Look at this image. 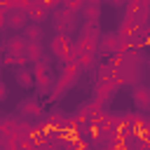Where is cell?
Returning a JSON list of instances; mask_svg holds the SVG:
<instances>
[{
    "instance_id": "1",
    "label": "cell",
    "mask_w": 150,
    "mask_h": 150,
    "mask_svg": "<svg viewBox=\"0 0 150 150\" xmlns=\"http://www.w3.org/2000/svg\"><path fill=\"white\" fill-rule=\"evenodd\" d=\"M80 73H82V68L77 66V63H68V66H63V70H61V75L56 77V82H54V87H52V94H49V98L52 101H56V98H61L75 82H77V77H80Z\"/></svg>"
},
{
    "instance_id": "2",
    "label": "cell",
    "mask_w": 150,
    "mask_h": 150,
    "mask_svg": "<svg viewBox=\"0 0 150 150\" xmlns=\"http://www.w3.org/2000/svg\"><path fill=\"white\" fill-rule=\"evenodd\" d=\"M33 68V75H35V87L40 94H52V87H54V73H52V63L49 59H40L38 63L30 66Z\"/></svg>"
},
{
    "instance_id": "3",
    "label": "cell",
    "mask_w": 150,
    "mask_h": 150,
    "mask_svg": "<svg viewBox=\"0 0 150 150\" xmlns=\"http://www.w3.org/2000/svg\"><path fill=\"white\" fill-rule=\"evenodd\" d=\"M77 14L75 12H70V9H66V7H59V9H54V28H56V33H61V35H70L73 30H75V23H77V19H75Z\"/></svg>"
},
{
    "instance_id": "4",
    "label": "cell",
    "mask_w": 150,
    "mask_h": 150,
    "mask_svg": "<svg viewBox=\"0 0 150 150\" xmlns=\"http://www.w3.org/2000/svg\"><path fill=\"white\" fill-rule=\"evenodd\" d=\"M138 80H141V66L138 63H131V61H127L117 73H115V84L117 87H124V84H138Z\"/></svg>"
},
{
    "instance_id": "5",
    "label": "cell",
    "mask_w": 150,
    "mask_h": 150,
    "mask_svg": "<svg viewBox=\"0 0 150 150\" xmlns=\"http://www.w3.org/2000/svg\"><path fill=\"white\" fill-rule=\"evenodd\" d=\"M49 49H52V54H54L59 61H63V59L75 49V42H73L70 35H61V33H56V35L52 38V42H49Z\"/></svg>"
},
{
    "instance_id": "6",
    "label": "cell",
    "mask_w": 150,
    "mask_h": 150,
    "mask_svg": "<svg viewBox=\"0 0 150 150\" xmlns=\"http://www.w3.org/2000/svg\"><path fill=\"white\" fill-rule=\"evenodd\" d=\"M98 49L103 54H120L122 52V38L117 35V30H110V33H101V40H98Z\"/></svg>"
},
{
    "instance_id": "7",
    "label": "cell",
    "mask_w": 150,
    "mask_h": 150,
    "mask_svg": "<svg viewBox=\"0 0 150 150\" xmlns=\"http://www.w3.org/2000/svg\"><path fill=\"white\" fill-rule=\"evenodd\" d=\"M115 91H117V84H115V80L96 82V84H94V101H96V103H101V105L105 108V105H108V101L115 96Z\"/></svg>"
},
{
    "instance_id": "8",
    "label": "cell",
    "mask_w": 150,
    "mask_h": 150,
    "mask_svg": "<svg viewBox=\"0 0 150 150\" xmlns=\"http://www.w3.org/2000/svg\"><path fill=\"white\" fill-rule=\"evenodd\" d=\"M143 28H145V26H143V23H138L136 19H122V23H120V28H117V35H120L124 42L134 45V38H136Z\"/></svg>"
},
{
    "instance_id": "9",
    "label": "cell",
    "mask_w": 150,
    "mask_h": 150,
    "mask_svg": "<svg viewBox=\"0 0 150 150\" xmlns=\"http://www.w3.org/2000/svg\"><path fill=\"white\" fill-rule=\"evenodd\" d=\"M16 112L21 115V117H40L42 115V105H40V101L38 98H23L19 105H16Z\"/></svg>"
},
{
    "instance_id": "10",
    "label": "cell",
    "mask_w": 150,
    "mask_h": 150,
    "mask_svg": "<svg viewBox=\"0 0 150 150\" xmlns=\"http://www.w3.org/2000/svg\"><path fill=\"white\" fill-rule=\"evenodd\" d=\"M26 47H28V40L23 35H14L5 42V54H12V56H26Z\"/></svg>"
},
{
    "instance_id": "11",
    "label": "cell",
    "mask_w": 150,
    "mask_h": 150,
    "mask_svg": "<svg viewBox=\"0 0 150 150\" xmlns=\"http://www.w3.org/2000/svg\"><path fill=\"white\" fill-rule=\"evenodd\" d=\"M131 98H134V103H136L138 110H150V87L136 84L134 91H131Z\"/></svg>"
},
{
    "instance_id": "12",
    "label": "cell",
    "mask_w": 150,
    "mask_h": 150,
    "mask_svg": "<svg viewBox=\"0 0 150 150\" xmlns=\"http://www.w3.org/2000/svg\"><path fill=\"white\" fill-rule=\"evenodd\" d=\"M7 26L14 28V30H19V28L23 30V28L28 26V14H26L23 9H19V7L12 9V12H7Z\"/></svg>"
},
{
    "instance_id": "13",
    "label": "cell",
    "mask_w": 150,
    "mask_h": 150,
    "mask_svg": "<svg viewBox=\"0 0 150 150\" xmlns=\"http://www.w3.org/2000/svg\"><path fill=\"white\" fill-rule=\"evenodd\" d=\"M45 124L49 127V129H54V131H63L66 129V124H68V117H66V112L63 110H52L49 115H47V120H45Z\"/></svg>"
},
{
    "instance_id": "14",
    "label": "cell",
    "mask_w": 150,
    "mask_h": 150,
    "mask_svg": "<svg viewBox=\"0 0 150 150\" xmlns=\"http://www.w3.org/2000/svg\"><path fill=\"white\" fill-rule=\"evenodd\" d=\"M14 80L19 82V87H23V89H30V87H35V75H33V68H28V66H21V68H16V73H14Z\"/></svg>"
},
{
    "instance_id": "15",
    "label": "cell",
    "mask_w": 150,
    "mask_h": 150,
    "mask_svg": "<svg viewBox=\"0 0 150 150\" xmlns=\"http://www.w3.org/2000/svg\"><path fill=\"white\" fill-rule=\"evenodd\" d=\"M75 49H77V54H94V52L98 49V42H96V40H89V38H84V35H80V38L75 40Z\"/></svg>"
},
{
    "instance_id": "16",
    "label": "cell",
    "mask_w": 150,
    "mask_h": 150,
    "mask_svg": "<svg viewBox=\"0 0 150 150\" xmlns=\"http://www.w3.org/2000/svg\"><path fill=\"white\" fill-rule=\"evenodd\" d=\"M26 59H28V63H38L40 59H45L42 42H28V47H26Z\"/></svg>"
},
{
    "instance_id": "17",
    "label": "cell",
    "mask_w": 150,
    "mask_h": 150,
    "mask_svg": "<svg viewBox=\"0 0 150 150\" xmlns=\"http://www.w3.org/2000/svg\"><path fill=\"white\" fill-rule=\"evenodd\" d=\"M26 14H28V19H30L33 23H42V21L47 19V14H49V12H47V9H42L38 2H33V5L26 9Z\"/></svg>"
},
{
    "instance_id": "18",
    "label": "cell",
    "mask_w": 150,
    "mask_h": 150,
    "mask_svg": "<svg viewBox=\"0 0 150 150\" xmlns=\"http://www.w3.org/2000/svg\"><path fill=\"white\" fill-rule=\"evenodd\" d=\"M23 38H26L28 42H40V40H42V26H40V23H28V26L23 28Z\"/></svg>"
},
{
    "instance_id": "19",
    "label": "cell",
    "mask_w": 150,
    "mask_h": 150,
    "mask_svg": "<svg viewBox=\"0 0 150 150\" xmlns=\"http://www.w3.org/2000/svg\"><path fill=\"white\" fill-rule=\"evenodd\" d=\"M80 35H84V38H89V40H101V30H98V23H89V21H84L82 23V33Z\"/></svg>"
},
{
    "instance_id": "20",
    "label": "cell",
    "mask_w": 150,
    "mask_h": 150,
    "mask_svg": "<svg viewBox=\"0 0 150 150\" xmlns=\"http://www.w3.org/2000/svg\"><path fill=\"white\" fill-rule=\"evenodd\" d=\"M82 14H84V21L96 23V21H98V16H101V5H84Z\"/></svg>"
},
{
    "instance_id": "21",
    "label": "cell",
    "mask_w": 150,
    "mask_h": 150,
    "mask_svg": "<svg viewBox=\"0 0 150 150\" xmlns=\"http://www.w3.org/2000/svg\"><path fill=\"white\" fill-rule=\"evenodd\" d=\"M103 150H129V143L127 138H105Z\"/></svg>"
},
{
    "instance_id": "22",
    "label": "cell",
    "mask_w": 150,
    "mask_h": 150,
    "mask_svg": "<svg viewBox=\"0 0 150 150\" xmlns=\"http://www.w3.org/2000/svg\"><path fill=\"white\" fill-rule=\"evenodd\" d=\"M105 80H115V70L110 68L108 61L98 66V77H96V82H105Z\"/></svg>"
},
{
    "instance_id": "23",
    "label": "cell",
    "mask_w": 150,
    "mask_h": 150,
    "mask_svg": "<svg viewBox=\"0 0 150 150\" xmlns=\"http://www.w3.org/2000/svg\"><path fill=\"white\" fill-rule=\"evenodd\" d=\"M61 7H66V9H70V12H82L84 9V0H61Z\"/></svg>"
},
{
    "instance_id": "24",
    "label": "cell",
    "mask_w": 150,
    "mask_h": 150,
    "mask_svg": "<svg viewBox=\"0 0 150 150\" xmlns=\"http://www.w3.org/2000/svg\"><path fill=\"white\" fill-rule=\"evenodd\" d=\"M108 63H110V68L117 73V70H120V68L127 63V59H124L122 54H110V56H108Z\"/></svg>"
},
{
    "instance_id": "25",
    "label": "cell",
    "mask_w": 150,
    "mask_h": 150,
    "mask_svg": "<svg viewBox=\"0 0 150 150\" xmlns=\"http://www.w3.org/2000/svg\"><path fill=\"white\" fill-rule=\"evenodd\" d=\"M16 150H35V143L30 136H19L16 141Z\"/></svg>"
},
{
    "instance_id": "26",
    "label": "cell",
    "mask_w": 150,
    "mask_h": 150,
    "mask_svg": "<svg viewBox=\"0 0 150 150\" xmlns=\"http://www.w3.org/2000/svg\"><path fill=\"white\" fill-rule=\"evenodd\" d=\"M77 66L84 70L89 66H94V54H77Z\"/></svg>"
},
{
    "instance_id": "27",
    "label": "cell",
    "mask_w": 150,
    "mask_h": 150,
    "mask_svg": "<svg viewBox=\"0 0 150 150\" xmlns=\"http://www.w3.org/2000/svg\"><path fill=\"white\" fill-rule=\"evenodd\" d=\"M42 9H47V12H54V9H59L61 7V0H35Z\"/></svg>"
},
{
    "instance_id": "28",
    "label": "cell",
    "mask_w": 150,
    "mask_h": 150,
    "mask_svg": "<svg viewBox=\"0 0 150 150\" xmlns=\"http://www.w3.org/2000/svg\"><path fill=\"white\" fill-rule=\"evenodd\" d=\"M5 98H7V87H5V82L0 80V103H2Z\"/></svg>"
},
{
    "instance_id": "29",
    "label": "cell",
    "mask_w": 150,
    "mask_h": 150,
    "mask_svg": "<svg viewBox=\"0 0 150 150\" xmlns=\"http://www.w3.org/2000/svg\"><path fill=\"white\" fill-rule=\"evenodd\" d=\"M105 2H108V5H112V7H120V5H124L127 0H105Z\"/></svg>"
},
{
    "instance_id": "30",
    "label": "cell",
    "mask_w": 150,
    "mask_h": 150,
    "mask_svg": "<svg viewBox=\"0 0 150 150\" xmlns=\"http://www.w3.org/2000/svg\"><path fill=\"white\" fill-rule=\"evenodd\" d=\"M35 150H54V145H52V143H45V145H38Z\"/></svg>"
},
{
    "instance_id": "31",
    "label": "cell",
    "mask_w": 150,
    "mask_h": 150,
    "mask_svg": "<svg viewBox=\"0 0 150 150\" xmlns=\"http://www.w3.org/2000/svg\"><path fill=\"white\" fill-rule=\"evenodd\" d=\"M103 0H84V5H101Z\"/></svg>"
},
{
    "instance_id": "32",
    "label": "cell",
    "mask_w": 150,
    "mask_h": 150,
    "mask_svg": "<svg viewBox=\"0 0 150 150\" xmlns=\"http://www.w3.org/2000/svg\"><path fill=\"white\" fill-rule=\"evenodd\" d=\"M2 52H5V45L0 42V59H2Z\"/></svg>"
},
{
    "instance_id": "33",
    "label": "cell",
    "mask_w": 150,
    "mask_h": 150,
    "mask_svg": "<svg viewBox=\"0 0 150 150\" xmlns=\"http://www.w3.org/2000/svg\"><path fill=\"white\" fill-rule=\"evenodd\" d=\"M61 150H73V148H70V143H68V145H66V148H61Z\"/></svg>"
},
{
    "instance_id": "34",
    "label": "cell",
    "mask_w": 150,
    "mask_h": 150,
    "mask_svg": "<svg viewBox=\"0 0 150 150\" xmlns=\"http://www.w3.org/2000/svg\"><path fill=\"white\" fill-rule=\"evenodd\" d=\"M148 66H150V59H148Z\"/></svg>"
}]
</instances>
